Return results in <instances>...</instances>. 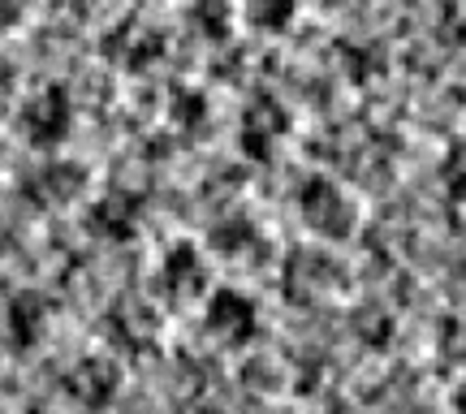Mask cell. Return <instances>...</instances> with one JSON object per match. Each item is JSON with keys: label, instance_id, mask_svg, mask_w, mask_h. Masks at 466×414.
I'll use <instances>...</instances> for the list:
<instances>
[{"label": "cell", "instance_id": "cell-3", "mask_svg": "<svg viewBox=\"0 0 466 414\" xmlns=\"http://www.w3.org/2000/svg\"><path fill=\"white\" fill-rule=\"evenodd\" d=\"M66 389L83 410H104L116 398V389H121V371L108 358H86L66 376Z\"/></svg>", "mask_w": 466, "mask_h": 414}, {"label": "cell", "instance_id": "cell-1", "mask_svg": "<svg viewBox=\"0 0 466 414\" xmlns=\"http://www.w3.org/2000/svg\"><path fill=\"white\" fill-rule=\"evenodd\" d=\"M203 328L212 332L217 341L225 346H242L255 337L259 328V319H255V302L247 294H238V289H217L212 298H208V311H203Z\"/></svg>", "mask_w": 466, "mask_h": 414}, {"label": "cell", "instance_id": "cell-2", "mask_svg": "<svg viewBox=\"0 0 466 414\" xmlns=\"http://www.w3.org/2000/svg\"><path fill=\"white\" fill-rule=\"evenodd\" d=\"M5 341L14 349H31L39 346V337L48 328V302L44 294H35V289H17L14 298L5 302Z\"/></svg>", "mask_w": 466, "mask_h": 414}, {"label": "cell", "instance_id": "cell-5", "mask_svg": "<svg viewBox=\"0 0 466 414\" xmlns=\"http://www.w3.org/2000/svg\"><path fill=\"white\" fill-rule=\"evenodd\" d=\"M165 281L173 294H195V289H203V259L190 242H177V247L165 255Z\"/></svg>", "mask_w": 466, "mask_h": 414}, {"label": "cell", "instance_id": "cell-4", "mask_svg": "<svg viewBox=\"0 0 466 414\" xmlns=\"http://www.w3.org/2000/svg\"><path fill=\"white\" fill-rule=\"evenodd\" d=\"M22 130L31 138V147H56L69 130V100L61 91H44L39 100H31V108L22 116Z\"/></svg>", "mask_w": 466, "mask_h": 414}]
</instances>
